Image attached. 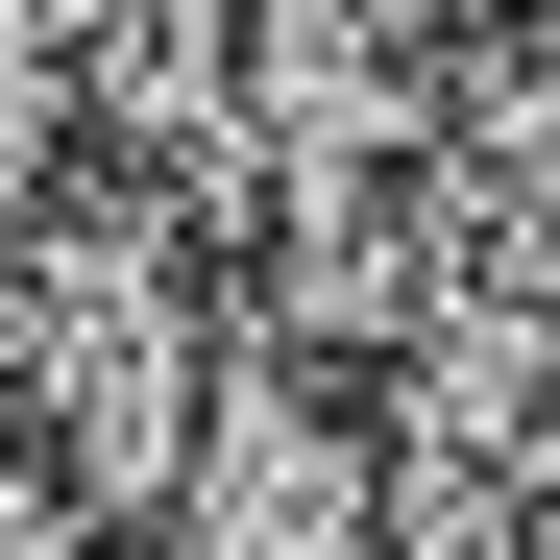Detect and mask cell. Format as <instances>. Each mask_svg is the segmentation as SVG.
Masks as SVG:
<instances>
[{
    "label": "cell",
    "mask_w": 560,
    "mask_h": 560,
    "mask_svg": "<svg viewBox=\"0 0 560 560\" xmlns=\"http://www.w3.org/2000/svg\"><path fill=\"white\" fill-rule=\"evenodd\" d=\"M244 341V268L196 196H147V171H73V196L25 220V268H0V390H25V439L73 463V512H147L171 439H196Z\"/></svg>",
    "instance_id": "obj_1"
},
{
    "label": "cell",
    "mask_w": 560,
    "mask_h": 560,
    "mask_svg": "<svg viewBox=\"0 0 560 560\" xmlns=\"http://www.w3.org/2000/svg\"><path fill=\"white\" fill-rule=\"evenodd\" d=\"M147 512H171V560H365L390 536V390L244 293V341H220V390H196Z\"/></svg>",
    "instance_id": "obj_2"
},
{
    "label": "cell",
    "mask_w": 560,
    "mask_h": 560,
    "mask_svg": "<svg viewBox=\"0 0 560 560\" xmlns=\"http://www.w3.org/2000/svg\"><path fill=\"white\" fill-rule=\"evenodd\" d=\"M463 0H244V244L293 196H390L463 147Z\"/></svg>",
    "instance_id": "obj_3"
},
{
    "label": "cell",
    "mask_w": 560,
    "mask_h": 560,
    "mask_svg": "<svg viewBox=\"0 0 560 560\" xmlns=\"http://www.w3.org/2000/svg\"><path fill=\"white\" fill-rule=\"evenodd\" d=\"M0 560H98V512H73V463H49V439H0Z\"/></svg>",
    "instance_id": "obj_4"
},
{
    "label": "cell",
    "mask_w": 560,
    "mask_h": 560,
    "mask_svg": "<svg viewBox=\"0 0 560 560\" xmlns=\"http://www.w3.org/2000/svg\"><path fill=\"white\" fill-rule=\"evenodd\" d=\"M463 25H560V0H463Z\"/></svg>",
    "instance_id": "obj_5"
}]
</instances>
